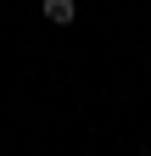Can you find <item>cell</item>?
Masks as SVG:
<instances>
[{
  "label": "cell",
  "mask_w": 151,
  "mask_h": 156,
  "mask_svg": "<svg viewBox=\"0 0 151 156\" xmlns=\"http://www.w3.org/2000/svg\"><path fill=\"white\" fill-rule=\"evenodd\" d=\"M39 11H45V23H56V28H67L73 17H79V6H73V0H39Z\"/></svg>",
  "instance_id": "obj_1"
}]
</instances>
